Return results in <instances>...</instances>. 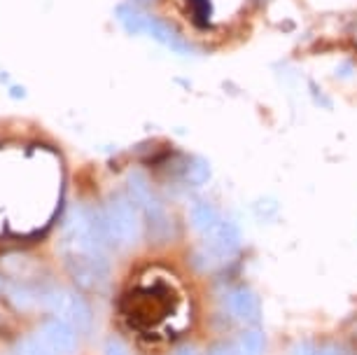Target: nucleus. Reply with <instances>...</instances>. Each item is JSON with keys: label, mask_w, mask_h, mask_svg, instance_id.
<instances>
[{"label": "nucleus", "mask_w": 357, "mask_h": 355, "mask_svg": "<svg viewBox=\"0 0 357 355\" xmlns=\"http://www.w3.org/2000/svg\"><path fill=\"white\" fill-rule=\"evenodd\" d=\"M103 225L112 248H131L140 239L138 206L129 194H112L103 211Z\"/></svg>", "instance_id": "1"}, {"label": "nucleus", "mask_w": 357, "mask_h": 355, "mask_svg": "<svg viewBox=\"0 0 357 355\" xmlns=\"http://www.w3.org/2000/svg\"><path fill=\"white\" fill-rule=\"evenodd\" d=\"M129 187V197L136 201V206L145 213V227L152 241H166L173 234V220L168 216L166 206L161 204L154 187L147 183L145 176L140 173H131L126 180Z\"/></svg>", "instance_id": "2"}, {"label": "nucleus", "mask_w": 357, "mask_h": 355, "mask_svg": "<svg viewBox=\"0 0 357 355\" xmlns=\"http://www.w3.org/2000/svg\"><path fill=\"white\" fill-rule=\"evenodd\" d=\"M175 297L164 285L136 287L126 299V313L138 327H154L173 311Z\"/></svg>", "instance_id": "3"}, {"label": "nucleus", "mask_w": 357, "mask_h": 355, "mask_svg": "<svg viewBox=\"0 0 357 355\" xmlns=\"http://www.w3.org/2000/svg\"><path fill=\"white\" fill-rule=\"evenodd\" d=\"M40 301L47 311L54 313V318L68 323L77 332L91 330V309L77 292L63 290V287H47V290H40Z\"/></svg>", "instance_id": "4"}, {"label": "nucleus", "mask_w": 357, "mask_h": 355, "mask_svg": "<svg viewBox=\"0 0 357 355\" xmlns=\"http://www.w3.org/2000/svg\"><path fill=\"white\" fill-rule=\"evenodd\" d=\"M119 19H122V24L126 26V31L150 36L152 40H157V43H161L173 52H183V54L190 52V45L185 43V38L180 36L178 31L171 29V26L166 22H161V19L147 15V12L133 10L126 5V8H119Z\"/></svg>", "instance_id": "5"}, {"label": "nucleus", "mask_w": 357, "mask_h": 355, "mask_svg": "<svg viewBox=\"0 0 357 355\" xmlns=\"http://www.w3.org/2000/svg\"><path fill=\"white\" fill-rule=\"evenodd\" d=\"M38 337L50 346L54 355H75L77 351V330L59 318H52L40 325Z\"/></svg>", "instance_id": "6"}, {"label": "nucleus", "mask_w": 357, "mask_h": 355, "mask_svg": "<svg viewBox=\"0 0 357 355\" xmlns=\"http://www.w3.org/2000/svg\"><path fill=\"white\" fill-rule=\"evenodd\" d=\"M241 234L231 220H218V225L206 234V255L211 259L229 257L238 248Z\"/></svg>", "instance_id": "7"}, {"label": "nucleus", "mask_w": 357, "mask_h": 355, "mask_svg": "<svg viewBox=\"0 0 357 355\" xmlns=\"http://www.w3.org/2000/svg\"><path fill=\"white\" fill-rule=\"evenodd\" d=\"M229 316L241 320V323H250L259 316V301L255 297V292L245 290V287H238V290H231L227 294L225 301Z\"/></svg>", "instance_id": "8"}, {"label": "nucleus", "mask_w": 357, "mask_h": 355, "mask_svg": "<svg viewBox=\"0 0 357 355\" xmlns=\"http://www.w3.org/2000/svg\"><path fill=\"white\" fill-rule=\"evenodd\" d=\"M218 220H220L218 211H215L208 201H194L190 206V225L197 234H204L206 236V234L218 225Z\"/></svg>", "instance_id": "9"}, {"label": "nucleus", "mask_w": 357, "mask_h": 355, "mask_svg": "<svg viewBox=\"0 0 357 355\" xmlns=\"http://www.w3.org/2000/svg\"><path fill=\"white\" fill-rule=\"evenodd\" d=\"M8 299L19 311H31V309H36V306H43V301H40V290H33V287H26V285H10Z\"/></svg>", "instance_id": "10"}, {"label": "nucleus", "mask_w": 357, "mask_h": 355, "mask_svg": "<svg viewBox=\"0 0 357 355\" xmlns=\"http://www.w3.org/2000/svg\"><path fill=\"white\" fill-rule=\"evenodd\" d=\"M211 178V166H208L204 159L199 157H190L183 162V171H180V180L190 185H204Z\"/></svg>", "instance_id": "11"}, {"label": "nucleus", "mask_w": 357, "mask_h": 355, "mask_svg": "<svg viewBox=\"0 0 357 355\" xmlns=\"http://www.w3.org/2000/svg\"><path fill=\"white\" fill-rule=\"evenodd\" d=\"M266 348V339L261 330L257 327H250L238 337V344H236V353L238 355H264Z\"/></svg>", "instance_id": "12"}, {"label": "nucleus", "mask_w": 357, "mask_h": 355, "mask_svg": "<svg viewBox=\"0 0 357 355\" xmlns=\"http://www.w3.org/2000/svg\"><path fill=\"white\" fill-rule=\"evenodd\" d=\"M17 355H54L50 351V346L38 337H26L17 344Z\"/></svg>", "instance_id": "13"}, {"label": "nucleus", "mask_w": 357, "mask_h": 355, "mask_svg": "<svg viewBox=\"0 0 357 355\" xmlns=\"http://www.w3.org/2000/svg\"><path fill=\"white\" fill-rule=\"evenodd\" d=\"M105 355H129V351H126V346L119 339H110L105 346Z\"/></svg>", "instance_id": "14"}, {"label": "nucleus", "mask_w": 357, "mask_h": 355, "mask_svg": "<svg viewBox=\"0 0 357 355\" xmlns=\"http://www.w3.org/2000/svg\"><path fill=\"white\" fill-rule=\"evenodd\" d=\"M208 355H238V353H236V348H231V346L220 344V346L211 348V353H208Z\"/></svg>", "instance_id": "15"}, {"label": "nucleus", "mask_w": 357, "mask_h": 355, "mask_svg": "<svg viewBox=\"0 0 357 355\" xmlns=\"http://www.w3.org/2000/svg\"><path fill=\"white\" fill-rule=\"evenodd\" d=\"M175 355H197V353L192 348H180V351H175Z\"/></svg>", "instance_id": "16"}]
</instances>
